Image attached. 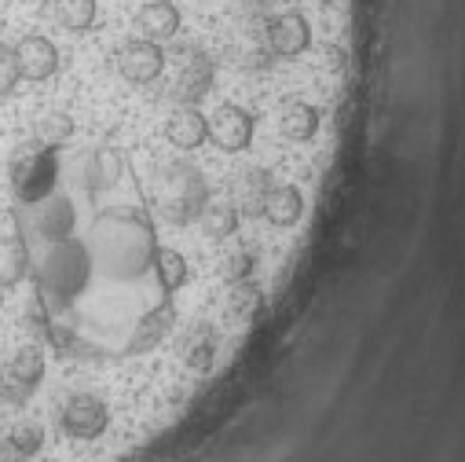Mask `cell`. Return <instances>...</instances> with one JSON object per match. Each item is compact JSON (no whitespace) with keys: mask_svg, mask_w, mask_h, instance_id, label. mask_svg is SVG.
<instances>
[{"mask_svg":"<svg viewBox=\"0 0 465 462\" xmlns=\"http://www.w3.org/2000/svg\"><path fill=\"white\" fill-rule=\"evenodd\" d=\"M70 224H74L70 206L66 202H55L52 213H48V220H45V231H48L52 239H63V236H70Z\"/></svg>","mask_w":465,"mask_h":462,"instance_id":"26","label":"cell"},{"mask_svg":"<svg viewBox=\"0 0 465 462\" xmlns=\"http://www.w3.org/2000/svg\"><path fill=\"white\" fill-rule=\"evenodd\" d=\"M282 136L293 140V144H308L315 133H319V110L312 103H286L282 106Z\"/></svg>","mask_w":465,"mask_h":462,"instance_id":"16","label":"cell"},{"mask_svg":"<svg viewBox=\"0 0 465 462\" xmlns=\"http://www.w3.org/2000/svg\"><path fill=\"white\" fill-rule=\"evenodd\" d=\"M209 140L227 155L246 151L253 144V114L235 103L216 106V114L209 118Z\"/></svg>","mask_w":465,"mask_h":462,"instance_id":"3","label":"cell"},{"mask_svg":"<svg viewBox=\"0 0 465 462\" xmlns=\"http://www.w3.org/2000/svg\"><path fill=\"white\" fill-rule=\"evenodd\" d=\"M165 140L180 151H198L209 140V118L198 106H176L165 122Z\"/></svg>","mask_w":465,"mask_h":462,"instance_id":"9","label":"cell"},{"mask_svg":"<svg viewBox=\"0 0 465 462\" xmlns=\"http://www.w3.org/2000/svg\"><path fill=\"white\" fill-rule=\"evenodd\" d=\"M110 426V411L99 397L92 393H74L66 404H63V429L74 437V440H95L103 437Z\"/></svg>","mask_w":465,"mask_h":462,"instance_id":"5","label":"cell"},{"mask_svg":"<svg viewBox=\"0 0 465 462\" xmlns=\"http://www.w3.org/2000/svg\"><path fill=\"white\" fill-rule=\"evenodd\" d=\"M158 209L165 220L173 224H191L198 220V213L205 209L209 202V187H205V176L194 169V166H165L162 176H158Z\"/></svg>","mask_w":465,"mask_h":462,"instance_id":"2","label":"cell"},{"mask_svg":"<svg viewBox=\"0 0 465 462\" xmlns=\"http://www.w3.org/2000/svg\"><path fill=\"white\" fill-rule=\"evenodd\" d=\"M12 52H15V70L26 81H48L59 70V48L41 34H26Z\"/></svg>","mask_w":465,"mask_h":462,"instance_id":"8","label":"cell"},{"mask_svg":"<svg viewBox=\"0 0 465 462\" xmlns=\"http://www.w3.org/2000/svg\"><path fill=\"white\" fill-rule=\"evenodd\" d=\"M198 224L213 243H223L239 231V209L227 206V202H205V209L198 213Z\"/></svg>","mask_w":465,"mask_h":462,"instance_id":"18","label":"cell"},{"mask_svg":"<svg viewBox=\"0 0 465 462\" xmlns=\"http://www.w3.org/2000/svg\"><path fill=\"white\" fill-rule=\"evenodd\" d=\"M0 305H5V294H0Z\"/></svg>","mask_w":465,"mask_h":462,"instance_id":"31","label":"cell"},{"mask_svg":"<svg viewBox=\"0 0 465 462\" xmlns=\"http://www.w3.org/2000/svg\"><path fill=\"white\" fill-rule=\"evenodd\" d=\"M227 276H231V283H239V279H253V254H250V250L231 254V257H227Z\"/></svg>","mask_w":465,"mask_h":462,"instance_id":"28","label":"cell"},{"mask_svg":"<svg viewBox=\"0 0 465 462\" xmlns=\"http://www.w3.org/2000/svg\"><path fill=\"white\" fill-rule=\"evenodd\" d=\"M84 276H88V257H84V250L81 246H59L55 254H52V261H48V279L63 290V294H74V290H81L84 286Z\"/></svg>","mask_w":465,"mask_h":462,"instance_id":"11","label":"cell"},{"mask_svg":"<svg viewBox=\"0 0 465 462\" xmlns=\"http://www.w3.org/2000/svg\"><path fill=\"white\" fill-rule=\"evenodd\" d=\"M264 45L272 55L279 59H293L301 52H308L312 45V26L301 12H282L275 19H268V30H264Z\"/></svg>","mask_w":465,"mask_h":462,"instance_id":"7","label":"cell"},{"mask_svg":"<svg viewBox=\"0 0 465 462\" xmlns=\"http://www.w3.org/2000/svg\"><path fill=\"white\" fill-rule=\"evenodd\" d=\"M37 136L45 147H59L74 136V118H66V114H48V118H41V126H37Z\"/></svg>","mask_w":465,"mask_h":462,"instance_id":"25","label":"cell"},{"mask_svg":"<svg viewBox=\"0 0 465 462\" xmlns=\"http://www.w3.org/2000/svg\"><path fill=\"white\" fill-rule=\"evenodd\" d=\"M275 180L272 173L264 169H250L235 180V206H239V216H264V206H268V195H272Z\"/></svg>","mask_w":465,"mask_h":462,"instance_id":"12","label":"cell"},{"mask_svg":"<svg viewBox=\"0 0 465 462\" xmlns=\"http://www.w3.org/2000/svg\"><path fill=\"white\" fill-rule=\"evenodd\" d=\"M239 5H264V0H239Z\"/></svg>","mask_w":465,"mask_h":462,"instance_id":"29","label":"cell"},{"mask_svg":"<svg viewBox=\"0 0 465 462\" xmlns=\"http://www.w3.org/2000/svg\"><path fill=\"white\" fill-rule=\"evenodd\" d=\"M261 290L253 279H239V283H231V294H227V312L235 316V319H250L261 312Z\"/></svg>","mask_w":465,"mask_h":462,"instance_id":"23","label":"cell"},{"mask_svg":"<svg viewBox=\"0 0 465 462\" xmlns=\"http://www.w3.org/2000/svg\"><path fill=\"white\" fill-rule=\"evenodd\" d=\"M213 59L209 55H202L198 48H191V52H183V59H180V74H176V81H173V88H169V95H173V103L176 106H198L205 95H209V88H213Z\"/></svg>","mask_w":465,"mask_h":462,"instance_id":"4","label":"cell"},{"mask_svg":"<svg viewBox=\"0 0 465 462\" xmlns=\"http://www.w3.org/2000/svg\"><path fill=\"white\" fill-rule=\"evenodd\" d=\"M12 382L23 386V389H34L45 375V353L37 349V345H23V349L12 357V367H8Z\"/></svg>","mask_w":465,"mask_h":462,"instance_id":"20","label":"cell"},{"mask_svg":"<svg viewBox=\"0 0 465 462\" xmlns=\"http://www.w3.org/2000/svg\"><path fill=\"white\" fill-rule=\"evenodd\" d=\"M122 169H125V162H122L118 151H114V147H99V151L88 158V191H92V195L110 191L114 184L122 180Z\"/></svg>","mask_w":465,"mask_h":462,"instance_id":"17","label":"cell"},{"mask_svg":"<svg viewBox=\"0 0 465 462\" xmlns=\"http://www.w3.org/2000/svg\"><path fill=\"white\" fill-rule=\"evenodd\" d=\"M19 85V70H15V52L8 45H0V95L15 92Z\"/></svg>","mask_w":465,"mask_h":462,"instance_id":"27","label":"cell"},{"mask_svg":"<svg viewBox=\"0 0 465 462\" xmlns=\"http://www.w3.org/2000/svg\"><path fill=\"white\" fill-rule=\"evenodd\" d=\"M162 70H165V52H162V45L140 37V41H129V45L118 48V74H122L129 85H151V81L162 77Z\"/></svg>","mask_w":465,"mask_h":462,"instance_id":"6","label":"cell"},{"mask_svg":"<svg viewBox=\"0 0 465 462\" xmlns=\"http://www.w3.org/2000/svg\"><path fill=\"white\" fill-rule=\"evenodd\" d=\"M0 389H5V375H0Z\"/></svg>","mask_w":465,"mask_h":462,"instance_id":"30","label":"cell"},{"mask_svg":"<svg viewBox=\"0 0 465 462\" xmlns=\"http://www.w3.org/2000/svg\"><path fill=\"white\" fill-rule=\"evenodd\" d=\"M95 15H99L95 0H52V19H55L63 30H70V34L92 30Z\"/></svg>","mask_w":465,"mask_h":462,"instance_id":"19","label":"cell"},{"mask_svg":"<svg viewBox=\"0 0 465 462\" xmlns=\"http://www.w3.org/2000/svg\"><path fill=\"white\" fill-rule=\"evenodd\" d=\"M103 236V261L110 265L114 276H140L154 261V239L147 224L129 220V216H110L99 227Z\"/></svg>","mask_w":465,"mask_h":462,"instance_id":"1","label":"cell"},{"mask_svg":"<svg viewBox=\"0 0 465 462\" xmlns=\"http://www.w3.org/2000/svg\"><path fill=\"white\" fill-rule=\"evenodd\" d=\"M8 447H12L19 458H34V455L45 447V429H41L37 422H19V426H12V433H8Z\"/></svg>","mask_w":465,"mask_h":462,"instance_id":"24","label":"cell"},{"mask_svg":"<svg viewBox=\"0 0 465 462\" xmlns=\"http://www.w3.org/2000/svg\"><path fill=\"white\" fill-rule=\"evenodd\" d=\"M264 216H268V224H275V227H293V224L304 216V195H301L293 184H275L272 195H268Z\"/></svg>","mask_w":465,"mask_h":462,"instance_id":"14","label":"cell"},{"mask_svg":"<svg viewBox=\"0 0 465 462\" xmlns=\"http://www.w3.org/2000/svg\"><path fill=\"white\" fill-rule=\"evenodd\" d=\"M173 319H176V312H173V305H162V308H154V312H147L140 323H136V334H133V341H129V353L133 357H143V353H151L154 345L173 330Z\"/></svg>","mask_w":465,"mask_h":462,"instance_id":"13","label":"cell"},{"mask_svg":"<svg viewBox=\"0 0 465 462\" xmlns=\"http://www.w3.org/2000/svg\"><path fill=\"white\" fill-rule=\"evenodd\" d=\"M23 276H26V250L15 236H5L0 239V290L15 286Z\"/></svg>","mask_w":465,"mask_h":462,"instance_id":"22","label":"cell"},{"mask_svg":"<svg viewBox=\"0 0 465 462\" xmlns=\"http://www.w3.org/2000/svg\"><path fill=\"white\" fill-rule=\"evenodd\" d=\"M136 30L143 41H173L180 34V8L169 5V0H151V5H143L136 12Z\"/></svg>","mask_w":465,"mask_h":462,"instance_id":"10","label":"cell"},{"mask_svg":"<svg viewBox=\"0 0 465 462\" xmlns=\"http://www.w3.org/2000/svg\"><path fill=\"white\" fill-rule=\"evenodd\" d=\"M151 265H154V272H158V283H162V290H165V294H176V290L187 283V261H183V254L158 246Z\"/></svg>","mask_w":465,"mask_h":462,"instance_id":"21","label":"cell"},{"mask_svg":"<svg viewBox=\"0 0 465 462\" xmlns=\"http://www.w3.org/2000/svg\"><path fill=\"white\" fill-rule=\"evenodd\" d=\"M183 364H187L191 371H198V375L213 371V364H216V330H213V326L198 323V326L187 334V341H183Z\"/></svg>","mask_w":465,"mask_h":462,"instance_id":"15","label":"cell"}]
</instances>
